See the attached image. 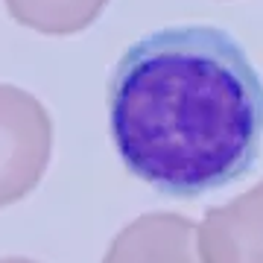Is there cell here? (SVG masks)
<instances>
[{"label":"cell","instance_id":"6da1fadb","mask_svg":"<svg viewBox=\"0 0 263 263\" xmlns=\"http://www.w3.org/2000/svg\"><path fill=\"white\" fill-rule=\"evenodd\" d=\"M108 129L132 176L170 196H202L254 167L263 82L226 29H158L114 67Z\"/></svg>","mask_w":263,"mask_h":263},{"label":"cell","instance_id":"7a4b0ae2","mask_svg":"<svg viewBox=\"0 0 263 263\" xmlns=\"http://www.w3.org/2000/svg\"><path fill=\"white\" fill-rule=\"evenodd\" d=\"M53 152V120L38 97L0 85V208L35 187Z\"/></svg>","mask_w":263,"mask_h":263},{"label":"cell","instance_id":"3957f363","mask_svg":"<svg viewBox=\"0 0 263 263\" xmlns=\"http://www.w3.org/2000/svg\"><path fill=\"white\" fill-rule=\"evenodd\" d=\"M199 240L205 263H263V181L208 211Z\"/></svg>","mask_w":263,"mask_h":263},{"label":"cell","instance_id":"277c9868","mask_svg":"<svg viewBox=\"0 0 263 263\" xmlns=\"http://www.w3.org/2000/svg\"><path fill=\"white\" fill-rule=\"evenodd\" d=\"M105 263H196L193 226L179 214H146L114 240Z\"/></svg>","mask_w":263,"mask_h":263},{"label":"cell","instance_id":"5b68a950","mask_svg":"<svg viewBox=\"0 0 263 263\" xmlns=\"http://www.w3.org/2000/svg\"><path fill=\"white\" fill-rule=\"evenodd\" d=\"M21 27L41 35H73L100 18L108 0H3Z\"/></svg>","mask_w":263,"mask_h":263},{"label":"cell","instance_id":"8992f818","mask_svg":"<svg viewBox=\"0 0 263 263\" xmlns=\"http://www.w3.org/2000/svg\"><path fill=\"white\" fill-rule=\"evenodd\" d=\"M0 263H32V260H21V257H12V260H0Z\"/></svg>","mask_w":263,"mask_h":263}]
</instances>
